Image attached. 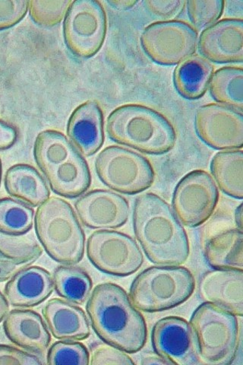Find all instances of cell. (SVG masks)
I'll return each instance as SVG.
<instances>
[{
	"instance_id": "obj_1",
	"label": "cell",
	"mask_w": 243,
	"mask_h": 365,
	"mask_svg": "<svg viewBox=\"0 0 243 365\" xmlns=\"http://www.w3.org/2000/svg\"><path fill=\"white\" fill-rule=\"evenodd\" d=\"M133 228L138 242L153 264L180 266L189 259L187 232L170 205L157 194L146 192L136 198Z\"/></svg>"
},
{
	"instance_id": "obj_2",
	"label": "cell",
	"mask_w": 243,
	"mask_h": 365,
	"mask_svg": "<svg viewBox=\"0 0 243 365\" xmlns=\"http://www.w3.org/2000/svg\"><path fill=\"white\" fill-rule=\"evenodd\" d=\"M86 312L97 336L109 346L126 353L141 351L148 339L143 314L120 285L105 282L91 292Z\"/></svg>"
},
{
	"instance_id": "obj_3",
	"label": "cell",
	"mask_w": 243,
	"mask_h": 365,
	"mask_svg": "<svg viewBox=\"0 0 243 365\" xmlns=\"http://www.w3.org/2000/svg\"><path fill=\"white\" fill-rule=\"evenodd\" d=\"M33 156L56 195L73 199L89 189L88 164L63 133L53 130L40 133L34 143Z\"/></svg>"
},
{
	"instance_id": "obj_4",
	"label": "cell",
	"mask_w": 243,
	"mask_h": 365,
	"mask_svg": "<svg viewBox=\"0 0 243 365\" xmlns=\"http://www.w3.org/2000/svg\"><path fill=\"white\" fill-rule=\"evenodd\" d=\"M107 132L115 143L148 155H164L175 148L177 131L159 111L143 105L122 106L111 112Z\"/></svg>"
},
{
	"instance_id": "obj_5",
	"label": "cell",
	"mask_w": 243,
	"mask_h": 365,
	"mask_svg": "<svg viewBox=\"0 0 243 365\" xmlns=\"http://www.w3.org/2000/svg\"><path fill=\"white\" fill-rule=\"evenodd\" d=\"M34 227L40 243L53 260L67 266H74L83 260L86 235L67 201L50 197L39 205Z\"/></svg>"
},
{
	"instance_id": "obj_6",
	"label": "cell",
	"mask_w": 243,
	"mask_h": 365,
	"mask_svg": "<svg viewBox=\"0 0 243 365\" xmlns=\"http://www.w3.org/2000/svg\"><path fill=\"white\" fill-rule=\"evenodd\" d=\"M195 289V277L189 269L157 265L138 274L131 284L130 298L140 311L162 312L188 301Z\"/></svg>"
},
{
	"instance_id": "obj_7",
	"label": "cell",
	"mask_w": 243,
	"mask_h": 365,
	"mask_svg": "<svg viewBox=\"0 0 243 365\" xmlns=\"http://www.w3.org/2000/svg\"><path fill=\"white\" fill-rule=\"evenodd\" d=\"M190 324L202 364L233 363L239 341V322L235 314L205 302L196 308Z\"/></svg>"
},
{
	"instance_id": "obj_8",
	"label": "cell",
	"mask_w": 243,
	"mask_h": 365,
	"mask_svg": "<svg viewBox=\"0 0 243 365\" xmlns=\"http://www.w3.org/2000/svg\"><path fill=\"white\" fill-rule=\"evenodd\" d=\"M96 173L109 188L126 195H136L154 185L155 171L149 160L119 145H110L95 160Z\"/></svg>"
},
{
	"instance_id": "obj_9",
	"label": "cell",
	"mask_w": 243,
	"mask_h": 365,
	"mask_svg": "<svg viewBox=\"0 0 243 365\" xmlns=\"http://www.w3.org/2000/svg\"><path fill=\"white\" fill-rule=\"evenodd\" d=\"M106 11L97 0H76L69 6L63 21L66 47L80 59L96 55L105 41Z\"/></svg>"
},
{
	"instance_id": "obj_10",
	"label": "cell",
	"mask_w": 243,
	"mask_h": 365,
	"mask_svg": "<svg viewBox=\"0 0 243 365\" xmlns=\"http://www.w3.org/2000/svg\"><path fill=\"white\" fill-rule=\"evenodd\" d=\"M199 33L181 20L158 21L143 31L140 42L145 53L160 66H177L193 56L198 48Z\"/></svg>"
},
{
	"instance_id": "obj_11",
	"label": "cell",
	"mask_w": 243,
	"mask_h": 365,
	"mask_svg": "<svg viewBox=\"0 0 243 365\" xmlns=\"http://www.w3.org/2000/svg\"><path fill=\"white\" fill-rule=\"evenodd\" d=\"M87 256L92 264L108 275L125 277L140 270L144 255L131 236L114 230H98L87 242Z\"/></svg>"
},
{
	"instance_id": "obj_12",
	"label": "cell",
	"mask_w": 243,
	"mask_h": 365,
	"mask_svg": "<svg viewBox=\"0 0 243 365\" xmlns=\"http://www.w3.org/2000/svg\"><path fill=\"white\" fill-rule=\"evenodd\" d=\"M219 199L213 178L204 170H195L179 181L172 194V208L182 225L196 227L211 218Z\"/></svg>"
},
{
	"instance_id": "obj_13",
	"label": "cell",
	"mask_w": 243,
	"mask_h": 365,
	"mask_svg": "<svg viewBox=\"0 0 243 365\" xmlns=\"http://www.w3.org/2000/svg\"><path fill=\"white\" fill-rule=\"evenodd\" d=\"M194 124L199 138L214 150H242L243 112L211 103L197 109Z\"/></svg>"
},
{
	"instance_id": "obj_14",
	"label": "cell",
	"mask_w": 243,
	"mask_h": 365,
	"mask_svg": "<svg viewBox=\"0 0 243 365\" xmlns=\"http://www.w3.org/2000/svg\"><path fill=\"white\" fill-rule=\"evenodd\" d=\"M152 345L157 355L171 364H202L190 324L178 316L162 318L152 331Z\"/></svg>"
},
{
	"instance_id": "obj_15",
	"label": "cell",
	"mask_w": 243,
	"mask_h": 365,
	"mask_svg": "<svg viewBox=\"0 0 243 365\" xmlns=\"http://www.w3.org/2000/svg\"><path fill=\"white\" fill-rule=\"evenodd\" d=\"M78 218L91 230H113L128 222L130 207L128 200L108 190H91L75 203Z\"/></svg>"
},
{
	"instance_id": "obj_16",
	"label": "cell",
	"mask_w": 243,
	"mask_h": 365,
	"mask_svg": "<svg viewBox=\"0 0 243 365\" xmlns=\"http://www.w3.org/2000/svg\"><path fill=\"white\" fill-rule=\"evenodd\" d=\"M197 49L210 62L219 64L242 63V19H223L204 29L199 37Z\"/></svg>"
},
{
	"instance_id": "obj_17",
	"label": "cell",
	"mask_w": 243,
	"mask_h": 365,
	"mask_svg": "<svg viewBox=\"0 0 243 365\" xmlns=\"http://www.w3.org/2000/svg\"><path fill=\"white\" fill-rule=\"evenodd\" d=\"M66 132L81 154L87 157L96 154L105 140L103 113L99 103L87 101L77 107L68 120Z\"/></svg>"
},
{
	"instance_id": "obj_18",
	"label": "cell",
	"mask_w": 243,
	"mask_h": 365,
	"mask_svg": "<svg viewBox=\"0 0 243 365\" xmlns=\"http://www.w3.org/2000/svg\"><path fill=\"white\" fill-rule=\"evenodd\" d=\"M200 294L205 302L243 316V269H214L200 278Z\"/></svg>"
},
{
	"instance_id": "obj_19",
	"label": "cell",
	"mask_w": 243,
	"mask_h": 365,
	"mask_svg": "<svg viewBox=\"0 0 243 365\" xmlns=\"http://www.w3.org/2000/svg\"><path fill=\"white\" fill-rule=\"evenodd\" d=\"M53 289V278L47 269L30 266L9 279L4 293L11 306L31 307L47 300Z\"/></svg>"
},
{
	"instance_id": "obj_20",
	"label": "cell",
	"mask_w": 243,
	"mask_h": 365,
	"mask_svg": "<svg viewBox=\"0 0 243 365\" xmlns=\"http://www.w3.org/2000/svg\"><path fill=\"white\" fill-rule=\"evenodd\" d=\"M4 332L16 346L34 353L47 350L51 335L42 317L31 310H14L6 317Z\"/></svg>"
},
{
	"instance_id": "obj_21",
	"label": "cell",
	"mask_w": 243,
	"mask_h": 365,
	"mask_svg": "<svg viewBox=\"0 0 243 365\" xmlns=\"http://www.w3.org/2000/svg\"><path fill=\"white\" fill-rule=\"evenodd\" d=\"M42 313L51 334L57 339L83 341L91 335L86 312L73 303L53 299L46 304Z\"/></svg>"
},
{
	"instance_id": "obj_22",
	"label": "cell",
	"mask_w": 243,
	"mask_h": 365,
	"mask_svg": "<svg viewBox=\"0 0 243 365\" xmlns=\"http://www.w3.org/2000/svg\"><path fill=\"white\" fill-rule=\"evenodd\" d=\"M42 254V247L32 236L0 231V282L32 265Z\"/></svg>"
},
{
	"instance_id": "obj_23",
	"label": "cell",
	"mask_w": 243,
	"mask_h": 365,
	"mask_svg": "<svg viewBox=\"0 0 243 365\" xmlns=\"http://www.w3.org/2000/svg\"><path fill=\"white\" fill-rule=\"evenodd\" d=\"M4 184L10 196L32 207H39L51 196L47 182L36 168L29 165L19 164L9 168Z\"/></svg>"
},
{
	"instance_id": "obj_24",
	"label": "cell",
	"mask_w": 243,
	"mask_h": 365,
	"mask_svg": "<svg viewBox=\"0 0 243 365\" xmlns=\"http://www.w3.org/2000/svg\"><path fill=\"white\" fill-rule=\"evenodd\" d=\"M214 73V66L210 61L194 54L177 65L173 73V85L183 98L198 100L207 93Z\"/></svg>"
},
{
	"instance_id": "obj_25",
	"label": "cell",
	"mask_w": 243,
	"mask_h": 365,
	"mask_svg": "<svg viewBox=\"0 0 243 365\" xmlns=\"http://www.w3.org/2000/svg\"><path fill=\"white\" fill-rule=\"evenodd\" d=\"M204 256L214 269H243V233L238 227L227 228L208 237Z\"/></svg>"
},
{
	"instance_id": "obj_26",
	"label": "cell",
	"mask_w": 243,
	"mask_h": 365,
	"mask_svg": "<svg viewBox=\"0 0 243 365\" xmlns=\"http://www.w3.org/2000/svg\"><path fill=\"white\" fill-rule=\"evenodd\" d=\"M213 179L227 196L243 199V152L242 150L217 153L211 163Z\"/></svg>"
},
{
	"instance_id": "obj_27",
	"label": "cell",
	"mask_w": 243,
	"mask_h": 365,
	"mask_svg": "<svg viewBox=\"0 0 243 365\" xmlns=\"http://www.w3.org/2000/svg\"><path fill=\"white\" fill-rule=\"evenodd\" d=\"M210 93L217 104L243 111V70L242 66H224L215 71Z\"/></svg>"
},
{
	"instance_id": "obj_28",
	"label": "cell",
	"mask_w": 243,
	"mask_h": 365,
	"mask_svg": "<svg viewBox=\"0 0 243 365\" xmlns=\"http://www.w3.org/2000/svg\"><path fill=\"white\" fill-rule=\"evenodd\" d=\"M55 291L68 302L82 305L88 299L93 282L84 269L73 266L57 267L53 277Z\"/></svg>"
},
{
	"instance_id": "obj_29",
	"label": "cell",
	"mask_w": 243,
	"mask_h": 365,
	"mask_svg": "<svg viewBox=\"0 0 243 365\" xmlns=\"http://www.w3.org/2000/svg\"><path fill=\"white\" fill-rule=\"evenodd\" d=\"M34 211L28 204L13 198L0 199V231L25 235L33 227Z\"/></svg>"
},
{
	"instance_id": "obj_30",
	"label": "cell",
	"mask_w": 243,
	"mask_h": 365,
	"mask_svg": "<svg viewBox=\"0 0 243 365\" xmlns=\"http://www.w3.org/2000/svg\"><path fill=\"white\" fill-rule=\"evenodd\" d=\"M72 2L71 0H32L29 1V14L38 26L53 27L64 19Z\"/></svg>"
},
{
	"instance_id": "obj_31",
	"label": "cell",
	"mask_w": 243,
	"mask_h": 365,
	"mask_svg": "<svg viewBox=\"0 0 243 365\" xmlns=\"http://www.w3.org/2000/svg\"><path fill=\"white\" fill-rule=\"evenodd\" d=\"M48 364H90V353L82 342L62 340L54 342L48 352Z\"/></svg>"
},
{
	"instance_id": "obj_32",
	"label": "cell",
	"mask_w": 243,
	"mask_h": 365,
	"mask_svg": "<svg viewBox=\"0 0 243 365\" xmlns=\"http://www.w3.org/2000/svg\"><path fill=\"white\" fill-rule=\"evenodd\" d=\"M189 19L196 30H204L219 21L224 14L223 0H200L187 1Z\"/></svg>"
},
{
	"instance_id": "obj_33",
	"label": "cell",
	"mask_w": 243,
	"mask_h": 365,
	"mask_svg": "<svg viewBox=\"0 0 243 365\" xmlns=\"http://www.w3.org/2000/svg\"><path fill=\"white\" fill-rule=\"evenodd\" d=\"M29 6L26 0H0V31L17 25L26 16Z\"/></svg>"
},
{
	"instance_id": "obj_34",
	"label": "cell",
	"mask_w": 243,
	"mask_h": 365,
	"mask_svg": "<svg viewBox=\"0 0 243 365\" xmlns=\"http://www.w3.org/2000/svg\"><path fill=\"white\" fill-rule=\"evenodd\" d=\"M145 8L156 18L161 19H170L177 18L186 7L187 1L182 0H148L144 1Z\"/></svg>"
},
{
	"instance_id": "obj_35",
	"label": "cell",
	"mask_w": 243,
	"mask_h": 365,
	"mask_svg": "<svg viewBox=\"0 0 243 365\" xmlns=\"http://www.w3.org/2000/svg\"><path fill=\"white\" fill-rule=\"evenodd\" d=\"M91 365L135 364L126 352L111 346H102L92 351L90 359Z\"/></svg>"
},
{
	"instance_id": "obj_36",
	"label": "cell",
	"mask_w": 243,
	"mask_h": 365,
	"mask_svg": "<svg viewBox=\"0 0 243 365\" xmlns=\"http://www.w3.org/2000/svg\"><path fill=\"white\" fill-rule=\"evenodd\" d=\"M44 362L37 356L6 345H0V364L38 365Z\"/></svg>"
},
{
	"instance_id": "obj_37",
	"label": "cell",
	"mask_w": 243,
	"mask_h": 365,
	"mask_svg": "<svg viewBox=\"0 0 243 365\" xmlns=\"http://www.w3.org/2000/svg\"><path fill=\"white\" fill-rule=\"evenodd\" d=\"M17 131L13 125L0 119V151L8 150L17 140Z\"/></svg>"
},
{
	"instance_id": "obj_38",
	"label": "cell",
	"mask_w": 243,
	"mask_h": 365,
	"mask_svg": "<svg viewBox=\"0 0 243 365\" xmlns=\"http://www.w3.org/2000/svg\"><path fill=\"white\" fill-rule=\"evenodd\" d=\"M138 2V1H117V0H113V1H108V4L112 6L115 9L125 10L133 8Z\"/></svg>"
},
{
	"instance_id": "obj_39",
	"label": "cell",
	"mask_w": 243,
	"mask_h": 365,
	"mask_svg": "<svg viewBox=\"0 0 243 365\" xmlns=\"http://www.w3.org/2000/svg\"><path fill=\"white\" fill-rule=\"evenodd\" d=\"M9 310V302L2 292H0V323H1L4 321V319L6 317Z\"/></svg>"
},
{
	"instance_id": "obj_40",
	"label": "cell",
	"mask_w": 243,
	"mask_h": 365,
	"mask_svg": "<svg viewBox=\"0 0 243 365\" xmlns=\"http://www.w3.org/2000/svg\"><path fill=\"white\" fill-rule=\"evenodd\" d=\"M142 364H171V363L159 356H148L143 359Z\"/></svg>"
},
{
	"instance_id": "obj_41",
	"label": "cell",
	"mask_w": 243,
	"mask_h": 365,
	"mask_svg": "<svg viewBox=\"0 0 243 365\" xmlns=\"http://www.w3.org/2000/svg\"><path fill=\"white\" fill-rule=\"evenodd\" d=\"M243 209H242V204L241 203L239 207L236 209L235 211V223L237 225V227L239 228V230H242L243 227Z\"/></svg>"
},
{
	"instance_id": "obj_42",
	"label": "cell",
	"mask_w": 243,
	"mask_h": 365,
	"mask_svg": "<svg viewBox=\"0 0 243 365\" xmlns=\"http://www.w3.org/2000/svg\"><path fill=\"white\" fill-rule=\"evenodd\" d=\"M1 180H2V163H1V160H0V185H1Z\"/></svg>"
}]
</instances>
